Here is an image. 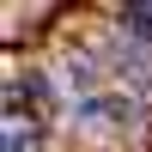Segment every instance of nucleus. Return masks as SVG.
<instances>
[{
    "label": "nucleus",
    "instance_id": "nucleus-1",
    "mask_svg": "<svg viewBox=\"0 0 152 152\" xmlns=\"http://www.w3.org/2000/svg\"><path fill=\"white\" fill-rule=\"evenodd\" d=\"M79 128H91V134H122L134 122V104L128 97H79Z\"/></svg>",
    "mask_w": 152,
    "mask_h": 152
},
{
    "label": "nucleus",
    "instance_id": "nucleus-2",
    "mask_svg": "<svg viewBox=\"0 0 152 152\" xmlns=\"http://www.w3.org/2000/svg\"><path fill=\"white\" fill-rule=\"evenodd\" d=\"M6 152H37V128L31 122H18V116L6 122Z\"/></svg>",
    "mask_w": 152,
    "mask_h": 152
},
{
    "label": "nucleus",
    "instance_id": "nucleus-3",
    "mask_svg": "<svg viewBox=\"0 0 152 152\" xmlns=\"http://www.w3.org/2000/svg\"><path fill=\"white\" fill-rule=\"evenodd\" d=\"M122 24H134V37H152V6H146V12H128Z\"/></svg>",
    "mask_w": 152,
    "mask_h": 152
}]
</instances>
